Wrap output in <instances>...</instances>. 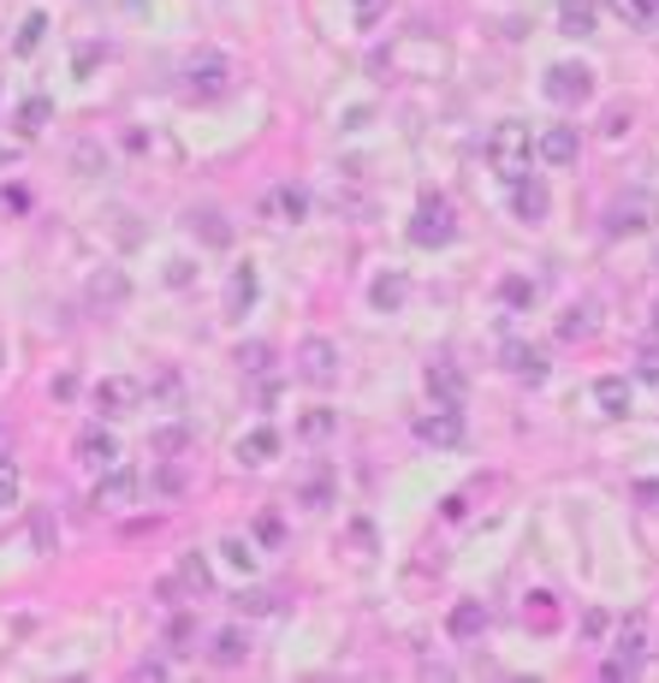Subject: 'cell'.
Masks as SVG:
<instances>
[{"mask_svg":"<svg viewBox=\"0 0 659 683\" xmlns=\"http://www.w3.org/2000/svg\"><path fill=\"white\" fill-rule=\"evenodd\" d=\"M488 161H493V172H500L505 184H517L523 172L535 167V137H529V125H523V120L493 125V137H488Z\"/></svg>","mask_w":659,"mask_h":683,"instance_id":"cell-1","label":"cell"},{"mask_svg":"<svg viewBox=\"0 0 659 683\" xmlns=\"http://www.w3.org/2000/svg\"><path fill=\"white\" fill-rule=\"evenodd\" d=\"M458 238V209H451L439 191H428L416 202V221H410V244L416 250H446V244Z\"/></svg>","mask_w":659,"mask_h":683,"instance_id":"cell-2","label":"cell"},{"mask_svg":"<svg viewBox=\"0 0 659 683\" xmlns=\"http://www.w3.org/2000/svg\"><path fill=\"white\" fill-rule=\"evenodd\" d=\"M547 101H559V108H582V101L594 96V71L589 66H570V60H559V66H547Z\"/></svg>","mask_w":659,"mask_h":683,"instance_id":"cell-3","label":"cell"},{"mask_svg":"<svg viewBox=\"0 0 659 683\" xmlns=\"http://www.w3.org/2000/svg\"><path fill=\"white\" fill-rule=\"evenodd\" d=\"M298 374L310 387H333V381H339V345L321 339V333H315V339H303L298 345Z\"/></svg>","mask_w":659,"mask_h":683,"instance_id":"cell-4","label":"cell"},{"mask_svg":"<svg viewBox=\"0 0 659 683\" xmlns=\"http://www.w3.org/2000/svg\"><path fill=\"white\" fill-rule=\"evenodd\" d=\"M416 440L422 446H463V416L458 404H434V411L416 416Z\"/></svg>","mask_w":659,"mask_h":683,"instance_id":"cell-5","label":"cell"},{"mask_svg":"<svg viewBox=\"0 0 659 683\" xmlns=\"http://www.w3.org/2000/svg\"><path fill=\"white\" fill-rule=\"evenodd\" d=\"M226 90H232V78H226V60H220V54H202V60H190V71H185V96L214 101V96H226Z\"/></svg>","mask_w":659,"mask_h":683,"instance_id":"cell-6","label":"cell"},{"mask_svg":"<svg viewBox=\"0 0 659 683\" xmlns=\"http://www.w3.org/2000/svg\"><path fill=\"white\" fill-rule=\"evenodd\" d=\"M131 500H137V470L108 463V470H101V482H96V493H90V505H101V512H125Z\"/></svg>","mask_w":659,"mask_h":683,"instance_id":"cell-7","label":"cell"},{"mask_svg":"<svg viewBox=\"0 0 659 683\" xmlns=\"http://www.w3.org/2000/svg\"><path fill=\"white\" fill-rule=\"evenodd\" d=\"M143 404V387L131 381V374H108V381H96V411L101 416H131Z\"/></svg>","mask_w":659,"mask_h":683,"instance_id":"cell-8","label":"cell"},{"mask_svg":"<svg viewBox=\"0 0 659 683\" xmlns=\"http://www.w3.org/2000/svg\"><path fill=\"white\" fill-rule=\"evenodd\" d=\"M71 452H78V463H90V470H108V463H120V440H113L101 423H83L78 440H71Z\"/></svg>","mask_w":659,"mask_h":683,"instance_id":"cell-9","label":"cell"},{"mask_svg":"<svg viewBox=\"0 0 659 683\" xmlns=\"http://www.w3.org/2000/svg\"><path fill=\"white\" fill-rule=\"evenodd\" d=\"M535 155H540L547 167H577L582 131H577V125H547V131H540V143H535Z\"/></svg>","mask_w":659,"mask_h":683,"instance_id":"cell-10","label":"cell"},{"mask_svg":"<svg viewBox=\"0 0 659 683\" xmlns=\"http://www.w3.org/2000/svg\"><path fill=\"white\" fill-rule=\"evenodd\" d=\"M654 214H659V202H654V197L612 202V209H606V232H612V238H624V232H648V226H654Z\"/></svg>","mask_w":659,"mask_h":683,"instance_id":"cell-11","label":"cell"},{"mask_svg":"<svg viewBox=\"0 0 659 683\" xmlns=\"http://www.w3.org/2000/svg\"><path fill=\"white\" fill-rule=\"evenodd\" d=\"M511 209H517V221H547V209H552V197H547V184L535 179V172H523L517 184H511Z\"/></svg>","mask_w":659,"mask_h":683,"instance_id":"cell-12","label":"cell"},{"mask_svg":"<svg viewBox=\"0 0 659 683\" xmlns=\"http://www.w3.org/2000/svg\"><path fill=\"white\" fill-rule=\"evenodd\" d=\"M261 209H268V221H280V226H298L303 214H310V191H298V184H273Z\"/></svg>","mask_w":659,"mask_h":683,"instance_id":"cell-13","label":"cell"},{"mask_svg":"<svg viewBox=\"0 0 659 683\" xmlns=\"http://www.w3.org/2000/svg\"><path fill=\"white\" fill-rule=\"evenodd\" d=\"M500 362H505L511 374H517V381H529V387L547 381V357H540L535 345H523V339H511L505 351H500Z\"/></svg>","mask_w":659,"mask_h":683,"instance_id":"cell-14","label":"cell"},{"mask_svg":"<svg viewBox=\"0 0 659 683\" xmlns=\"http://www.w3.org/2000/svg\"><path fill=\"white\" fill-rule=\"evenodd\" d=\"M256 292H261V280H256L250 261H244V268H232V280H226V315H250L256 310Z\"/></svg>","mask_w":659,"mask_h":683,"instance_id":"cell-15","label":"cell"},{"mask_svg":"<svg viewBox=\"0 0 659 683\" xmlns=\"http://www.w3.org/2000/svg\"><path fill=\"white\" fill-rule=\"evenodd\" d=\"M273 458H280V434H273V428H250L238 440V463H244V470H261V463H273Z\"/></svg>","mask_w":659,"mask_h":683,"instance_id":"cell-16","label":"cell"},{"mask_svg":"<svg viewBox=\"0 0 659 683\" xmlns=\"http://www.w3.org/2000/svg\"><path fill=\"white\" fill-rule=\"evenodd\" d=\"M428 392H434V404H463V369L458 362H428Z\"/></svg>","mask_w":659,"mask_h":683,"instance_id":"cell-17","label":"cell"},{"mask_svg":"<svg viewBox=\"0 0 659 683\" xmlns=\"http://www.w3.org/2000/svg\"><path fill=\"white\" fill-rule=\"evenodd\" d=\"M446 630L458 636V642H470V636L488 630V606H481V601H458V606H451V618H446Z\"/></svg>","mask_w":659,"mask_h":683,"instance_id":"cell-18","label":"cell"},{"mask_svg":"<svg viewBox=\"0 0 659 683\" xmlns=\"http://www.w3.org/2000/svg\"><path fill=\"white\" fill-rule=\"evenodd\" d=\"M594 19H600V12H594V0H559V31L565 36H594Z\"/></svg>","mask_w":659,"mask_h":683,"instance_id":"cell-19","label":"cell"},{"mask_svg":"<svg viewBox=\"0 0 659 683\" xmlns=\"http://www.w3.org/2000/svg\"><path fill=\"white\" fill-rule=\"evenodd\" d=\"M629 399H636V392H629L624 374H600V381H594V404H600L606 416H624V411H629Z\"/></svg>","mask_w":659,"mask_h":683,"instance_id":"cell-20","label":"cell"},{"mask_svg":"<svg viewBox=\"0 0 659 683\" xmlns=\"http://www.w3.org/2000/svg\"><path fill=\"white\" fill-rule=\"evenodd\" d=\"M618 660L629 665V672H641V660H648V624L641 618H629L618 630Z\"/></svg>","mask_w":659,"mask_h":683,"instance_id":"cell-21","label":"cell"},{"mask_svg":"<svg viewBox=\"0 0 659 683\" xmlns=\"http://www.w3.org/2000/svg\"><path fill=\"white\" fill-rule=\"evenodd\" d=\"M612 19H624V31H654L659 19V0H606Z\"/></svg>","mask_w":659,"mask_h":683,"instance_id":"cell-22","label":"cell"},{"mask_svg":"<svg viewBox=\"0 0 659 683\" xmlns=\"http://www.w3.org/2000/svg\"><path fill=\"white\" fill-rule=\"evenodd\" d=\"M369 298H375V310H404L410 280H404V273H380V280L369 285Z\"/></svg>","mask_w":659,"mask_h":683,"instance_id":"cell-23","label":"cell"},{"mask_svg":"<svg viewBox=\"0 0 659 683\" xmlns=\"http://www.w3.org/2000/svg\"><path fill=\"white\" fill-rule=\"evenodd\" d=\"M179 583H185L190 594H209V589H214L209 559H202V553H185V559H179Z\"/></svg>","mask_w":659,"mask_h":683,"instance_id":"cell-24","label":"cell"},{"mask_svg":"<svg viewBox=\"0 0 659 683\" xmlns=\"http://www.w3.org/2000/svg\"><path fill=\"white\" fill-rule=\"evenodd\" d=\"M244 653H250V642H244V630H220L214 636V665H244Z\"/></svg>","mask_w":659,"mask_h":683,"instance_id":"cell-25","label":"cell"},{"mask_svg":"<svg viewBox=\"0 0 659 683\" xmlns=\"http://www.w3.org/2000/svg\"><path fill=\"white\" fill-rule=\"evenodd\" d=\"M594 327H600V322H594V310L582 303V310H570L565 322H559V339H565V345H582V339H594Z\"/></svg>","mask_w":659,"mask_h":683,"instance_id":"cell-26","label":"cell"},{"mask_svg":"<svg viewBox=\"0 0 659 683\" xmlns=\"http://www.w3.org/2000/svg\"><path fill=\"white\" fill-rule=\"evenodd\" d=\"M220 553H226V564H232V571H244V576L256 571V547L244 541V535H226V541H220Z\"/></svg>","mask_w":659,"mask_h":683,"instance_id":"cell-27","label":"cell"},{"mask_svg":"<svg viewBox=\"0 0 659 683\" xmlns=\"http://www.w3.org/2000/svg\"><path fill=\"white\" fill-rule=\"evenodd\" d=\"M31 541H36V553H54V547H60V523H54V512L31 517Z\"/></svg>","mask_w":659,"mask_h":683,"instance_id":"cell-28","label":"cell"},{"mask_svg":"<svg viewBox=\"0 0 659 683\" xmlns=\"http://www.w3.org/2000/svg\"><path fill=\"white\" fill-rule=\"evenodd\" d=\"M268 362H273V351L261 339H250V345H238V369L244 374H268Z\"/></svg>","mask_w":659,"mask_h":683,"instance_id":"cell-29","label":"cell"},{"mask_svg":"<svg viewBox=\"0 0 659 683\" xmlns=\"http://www.w3.org/2000/svg\"><path fill=\"white\" fill-rule=\"evenodd\" d=\"M42 31H48V19H42V12H31V19L19 24V42H12V54H36Z\"/></svg>","mask_w":659,"mask_h":683,"instance_id":"cell-30","label":"cell"},{"mask_svg":"<svg viewBox=\"0 0 659 683\" xmlns=\"http://www.w3.org/2000/svg\"><path fill=\"white\" fill-rule=\"evenodd\" d=\"M48 113H54V101H48V96H31V101L19 108V125H24V131H42V125H48Z\"/></svg>","mask_w":659,"mask_h":683,"instance_id":"cell-31","label":"cell"},{"mask_svg":"<svg viewBox=\"0 0 659 683\" xmlns=\"http://www.w3.org/2000/svg\"><path fill=\"white\" fill-rule=\"evenodd\" d=\"M500 298L511 303V310H529V303H535V285H529V280H517V273H511V280H500Z\"/></svg>","mask_w":659,"mask_h":683,"instance_id":"cell-32","label":"cell"},{"mask_svg":"<svg viewBox=\"0 0 659 683\" xmlns=\"http://www.w3.org/2000/svg\"><path fill=\"white\" fill-rule=\"evenodd\" d=\"M7 505H19V470L0 463V512H7Z\"/></svg>","mask_w":659,"mask_h":683,"instance_id":"cell-33","label":"cell"},{"mask_svg":"<svg viewBox=\"0 0 659 683\" xmlns=\"http://www.w3.org/2000/svg\"><path fill=\"white\" fill-rule=\"evenodd\" d=\"M197 221H202V238L209 244H232V226L220 221V214H197Z\"/></svg>","mask_w":659,"mask_h":683,"instance_id":"cell-34","label":"cell"},{"mask_svg":"<svg viewBox=\"0 0 659 683\" xmlns=\"http://www.w3.org/2000/svg\"><path fill=\"white\" fill-rule=\"evenodd\" d=\"M600 131H606L612 143H618V137H629V108H612L606 120H600Z\"/></svg>","mask_w":659,"mask_h":683,"instance_id":"cell-35","label":"cell"},{"mask_svg":"<svg viewBox=\"0 0 659 683\" xmlns=\"http://www.w3.org/2000/svg\"><path fill=\"white\" fill-rule=\"evenodd\" d=\"M298 428L310 434V440H321V434H333V411H310V416H303Z\"/></svg>","mask_w":659,"mask_h":683,"instance_id":"cell-36","label":"cell"},{"mask_svg":"<svg viewBox=\"0 0 659 683\" xmlns=\"http://www.w3.org/2000/svg\"><path fill=\"white\" fill-rule=\"evenodd\" d=\"M380 7H387V0H357V24H362V31H375V24H380Z\"/></svg>","mask_w":659,"mask_h":683,"instance_id":"cell-37","label":"cell"},{"mask_svg":"<svg viewBox=\"0 0 659 683\" xmlns=\"http://www.w3.org/2000/svg\"><path fill=\"white\" fill-rule=\"evenodd\" d=\"M529 601H535V624H540V630H552V618H559V613H552V594H529Z\"/></svg>","mask_w":659,"mask_h":683,"instance_id":"cell-38","label":"cell"},{"mask_svg":"<svg viewBox=\"0 0 659 683\" xmlns=\"http://www.w3.org/2000/svg\"><path fill=\"white\" fill-rule=\"evenodd\" d=\"M167 285H190V261H185V256L167 261Z\"/></svg>","mask_w":659,"mask_h":683,"instance_id":"cell-39","label":"cell"},{"mask_svg":"<svg viewBox=\"0 0 659 683\" xmlns=\"http://www.w3.org/2000/svg\"><path fill=\"white\" fill-rule=\"evenodd\" d=\"M238 606H244V613H268L273 594H238Z\"/></svg>","mask_w":659,"mask_h":683,"instance_id":"cell-40","label":"cell"},{"mask_svg":"<svg viewBox=\"0 0 659 683\" xmlns=\"http://www.w3.org/2000/svg\"><path fill=\"white\" fill-rule=\"evenodd\" d=\"M648 345H659V310H654V327H648Z\"/></svg>","mask_w":659,"mask_h":683,"instance_id":"cell-41","label":"cell"}]
</instances>
